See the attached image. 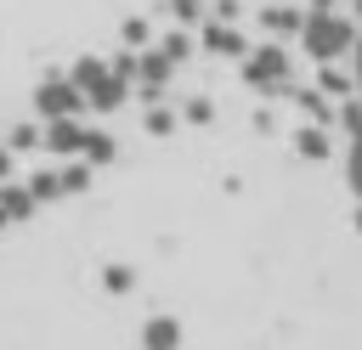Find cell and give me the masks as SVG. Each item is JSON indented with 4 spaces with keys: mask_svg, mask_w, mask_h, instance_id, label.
Here are the masks:
<instances>
[{
    "mask_svg": "<svg viewBox=\"0 0 362 350\" xmlns=\"http://www.w3.org/2000/svg\"><path fill=\"white\" fill-rule=\"evenodd\" d=\"M351 40H356V17H345L339 6H311L305 23H300V51L311 62H339L351 56Z\"/></svg>",
    "mask_w": 362,
    "mask_h": 350,
    "instance_id": "1",
    "label": "cell"
},
{
    "mask_svg": "<svg viewBox=\"0 0 362 350\" xmlns=\"http://www.w3.org/2000/svg\"><path fill=\"white\" fill-rule=\"evenodd\" d=\"M238 73H243V85L260 90V96H277V102L294 96V62H288V51H283L277 40L249 45V51L238 56Z\"/></svg>",
    "mask_w": 362,
    "mask_h": 350,
    "instance_id": "2",
    "label": "cell"
},
{
    "mask_svg": "<svg viewBox=\"0 0 362 350\" xmlns=\"http://www.w3.org/2000/svg\"><path fill=\"white\" fill-rule=\"evenodd\" d=\"M68 79L79 85L85 107H96V113H119V107L130 102V79H119V73L107 68V56H74Z\"/></svg>",
    "mask_w": 362,
    "mask_h": 350,
    "instance_id": "3",
    "label": "cell"
},
{
    "mask_svg": "<svg viewBox=\"0 0 362 350\" xmlns=\"http://www.w3.org/2000/svg\"><path fill=\"white\" fill-rule=\"evenodd\" d=\"M170 79H175V62H170L158 45H141V51H136V79H130V90H136L141 102H158V96L170 90Z\"/></svg>",
    "mask_w": 362,
    "mask_h": 350,
    "instance_id": "4",
    "label": "cell"
},
{
    "mask_svg": "<svg viewBox=\"0 0 362 350\" xmlns=\"http://www.w3.org/2000/svg\"><path fill=\"white\" fill-rule=\"evenodd\" d=\"M79 107H85V96H79V85H74L68 73H45V79L34 85V113H40V119L79 113Z\"/></svg>",
    "mask_w": 362,
    "mask_h": 350,
    "instance_id": "5",
    "label": "cell"
},
{
    "mask_svg": "<svg viewBox=\"0 0 362 350\" xmlns=\"http://www.w3.org/2000/svg\"><path fill=\"white\" fill-rule=\"evenodd\" d=\"M198 45H204L209 56H226V62H238V56L249 51V34H243L232 17H204V23H198Z\"/></svg>",
    "mask_w": 362,
    "mask_h": 350,
    "instance_id": "6",
    "label": "cell"
},
{
    "mask_svg": "<svg viewBox=\"0 0 362 350\" xmlns=\"http://www.w3.org/2000/svg\"><path fill=\"white\" fill-rule=\"evenodd\" d=\"M294 158H305V164H322V158H334V124H317V119H305V124H294Z\"/></svg>",
    "mask_w": 362,
    "mask_h": 350,
    "instance_id": "7",
    "label": "cell"
},
{
    "mask_svg": "<svg viewBox=\"0 0 362 350\" xmlns=\"http://www.w3.org/2000/svg\"><path fill=\"white\" fill-rule=\"evenodd\" d=\"M0 209H6L11 226H23V220L40 215V198L28 192V181H11V175H6V181H0Z\"/></svg>",
    "mask_w": 362,
    "mask_h": 350,
    "instance_id": "8",
    "label": "cell"
},
{
    "mask_svg": "<svg viewBox=\"0 0 362 350\" xmlns=\"http://www.w3.org/2000/svg\"><path fill=\"white\" fill-rule=\"evenodd\" d=\"M153 45H158V51H164L175 68H187V62L198 56V28H187V23H170V28H164Z\"/></svg>",
    "mask_w": 362,
    "mask_h": 350,
    "instance_id": "9",
    "label": "cell"
},
{
    "mask_svg": "<svg viewBox=\"0 0 362 350\" xmlns=\"http://www.w3.org/2000/svg\"><path fill=\"white\" fill-rule=\"evenodd\" d=\"M255 23H260L266 34H300L305 11H300V6H288V0H272V6H260V11H255Z\"/></svg>",
    "mask_w": 362,
    "mask_h": 350,
    "instance_id": "10",
    "label": "cell"
},
{
    "mask_svg": "<svg viewBox=\"0 0 362 350\" xmlns=\"http://www.w3.org/2000/svg\"><path fill=\"white\" fill-rule=\"evenodd\" d=\"M79 158H85L90 169H102V164H119V141H113V130H85V147H79Z\"/></svg>",
    "mask_w": 362,
    "mask_h": 350,
    "instance_id": "11",
    "label": "cell"
},
{
    "mask_svg": "<svg viewBox=\"0 0 362 350\" xmlns=\"http://www.w3.org/2000/svg\"><path fill=\"white\" fill-rule=\"evenodd\" d=\"M311 85H317L328 102H339V96H351V90H356V85H351V73H345L339 62H317V79H311Z\"/></svg>",
    "mask_w": 362,
    "mask_h": 350,
    "instance_id": "12",
    "label": "cell"
},
{
    "mask_svg": "<svg viewBox=\"0 0 362 350\" xmlns=\"http://www.w3.org/2000/svg\"><path fill=\"white\" fill-rule=\"evenodd\" d=\"M141 130H147L153 141H164V135H175V130H181V113H175V107H158V102H147V113H141Z\"/></svg>",
    "mask_w": 362,
    "mask_h": 350,
    "instance_id": "13",
    "label": "cell"
},
{
    "mask_svg": "<svg viewBox=\"0 0 362 350\" xmlns=\"http://www.w3.org/2000/svg\"><path fill=\"white\" fill-rule=\"evenodd\" d=\"M28 192H34L40 203H57V198H68V192H62V169H57V164H45V169H28Z\"/></svg>",
    "mask_w": 362,
    "mask_h": 350,
    "instance_id": "14",
    "label": "cell"
},
{
    "mask_svg": "<svg viewBox=\"0 0 362 350\" xmlns=\"http://www.w3.org/2000/svg\"><path fill=\"white\" fill-rule=\"evenodd\" d=\"M181 124L209 130V124H215V102H209V96H187V102H181Z\"/></svg>",
    "mask_w": 362,
    "mask_h": 350,
    "instance_id": "15",
    "label": "cell"
},
{
    "mask_svg": "<svg viewBox=\"0 0 362 350\" xmlns=\"http://www.w3.org/2000/svg\"><path fill=\"white\" fill-rule=\"evenodd\" d=\"M141 344H181V327L170 322V316H147V327H141Z\"/></svg>",
    "mask_w": 362,
    "mask_h": 350,
    "instance_id": "16",
    "label": "cell"
},
{
    "mask_svg": "<svg viewBox=\"0 0 362 350\" xmlns=\"http://www.w3.org/2000/svg\"><path fill=\"white\" fill-rule=\"evenodd\" d=\"M164 11H170V23H187V28H198V23L209 17V0H164Z\"/></svg>",
    "mask_w": 362,
    "mask_h": 350,
    "instance_id": "17",
    "label": "cell"
},
{
    "mask_svg": "<svg viewBox=\"0 0 362 350\" xmlns=\"http://www.w3.org/2000/svg\"><path fill=\"white\" fill-rule=\"evenodd\" d=\"M345 186L351 198H362V135H345Z\"/></svg>",
    "mask_w": 362,
    "mask_h": 350,
    "instance_id": "18",
    "label": "cell"
},
{
    "mask_svg": "<svg viewBox=\"0 0 362 350\" xmlns=\"http://www.w3.org/2000/svg\"><path fill=\"white\" fill-rule=\"evenodd\" d=\"M119 40H124L130 51H141V45H153V23H147V17H124V23H119Z\"/></svg>",
    "mask_w": 362,
    "mask_h": 350,
    "instance_id": "19",
    "label": "cell"
},
{
    "mask_svg": "<svg viewBox=\"0 0 362 350\" xmlns=\"http://www.w3.org/2000/svg\"><path fill=\"white\" fill-rule=\"evenodd\" d=\"M0 141H6L11 152H34V147H40V124H11Z\"/></svg>",
    "mask_w": 362,
    "mask_h": 350,
    "instance_id": "20",
    "label": "cell"
},
{
    "mask_svg": "<svg viewBox=\"0 0 362 350\" xmlns=\"http://www.w3.org/2000/svg\"><path fill=\"white\" fill-rule=\"evenodd\" d=\"M102 288H107V294H130V288H136V271H130V265H107V271H102Z\"/></svg>",
    "mask_w": 362,
    "mask_h": 350,
    "instance_id": "21",
    "label": "cell"
},
{
    "mask_svg": "<svg viewBox=\"0 0 362 350\" xmlns=\"http://www.w3.org/2000/svg\"><path fill=\"white\" fill-rule=\"evenodd\" d=\"M351 85L362 96V23H356V40H351Z\"/></svg>",
    "mask_w": 362,
    "mask_h": 350,
    "instance_id": "22",
    "label": "cell"
},
{
    "mask_svg": "<svg viewBox=\"0 0 362 350\" xmlns=\"http://www.w3.org/2000/svg\"><path fill=\"white\" fill-rule=\"evenodd\" d=\"M11 158H17V152H11V147H6V141H0V181H6V175H11Z\"/></svg>",
    "mask_w": 362,
    "mask_h": 350,
    "instance_id": "23",
    "label": "cell"
},
{
    "mask_svg": "<svg viewBox=\"0 0 362 350\" xmlns=\"http://www.w3.org/2000/svg\"><path fill=\"white\" fill-rule=\"evenodd\" d=\"M351 220H356V237H362V198H356V215H351Z\"/></svg>",
    "mask_w": 362,
    "mask_h": 350,
    "instance_id": "24",
    "label": "cell"
},
{
    "mask_svg": "<svg viewBox=\"0 0 362 350\" xmlns=\"http://www.w3.org/2000/svg\"><path fill=\"white\" fill-rule=\"evenodd\" d=\"M6 226H11V220H6V209H0V231H6Z\"/></svg>",
    "mask_w": 362,
    "mask_h": 350,
    "instance_id": "25",
    "label": "cell"
},
{
    "mask_svg": "<svg viewBox=\"0 0 362 350\" xmlns=\"http://www.w3.org/2000/svg\"><path fill=\"white\" fill-rule=\"evenodd\" d=\"M311 6H339V0H311Z\"/></svg>",
    "mask_w": 362,
    "mask_h": 350,
    "instance_id": "26",
    "label": "cell"
},
{
    "mask_svg": "<svg viewBox=\"0 0 362 350\" xmlns=\"http://www.w3.org/2000/svg\"><path fill=\"white\" fill-rule=\"evenodd\" d=\"M356 23H362V0H356Z\"/></svg>",
    "mask_w": 362,
    "mask_h": 350,
    "instance_id": "27",
    "label": "cell"
}]
</instances>
